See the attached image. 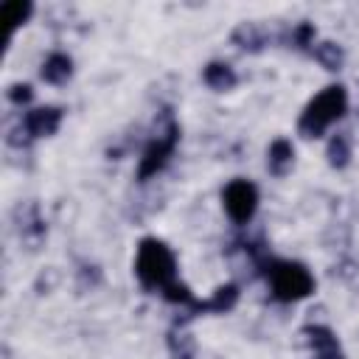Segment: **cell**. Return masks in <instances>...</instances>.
<instances>
[{
  "label": "cell",
  "instance_id": "9a60e30c",
  "mask_svg": "<svg viewBox=\"0 0 359 359\" xmlns=\"http://www.w3.org/2000/svg\"><path fill=\"white\" fill-rule=\"evenodd\" d=\"M309 56H311L320 67H325L328 73H337V70H342V65H345V50H342V45H337V42H331V39L314 42V48H311Z\"/></svg>",
  "mask_w": 359,
  "mask_h": 359
},
{
  "label": "cell",
  "instance_id": "7c38bea8",
  "mask_svg": "<svg viewBox=\"0 0 359 359\" xmlns=\"http://www.w3.org/2000/svg\"><path fill=\"white\" fill-rule=\"evenodd\" d=\"M14 216H17V222H20V224H17L20 238L36 244V241L45 236V222H42V216H39L36 202H25V205H20V208L14 210Z\"/></svg>",
  "mask_w": 359,
  "mask_h": 359
},
{
  "label": "cell",
  "instance_id": "2e32d148",
  "mask_svg": "<svg viewBox=\"0 0 359 359\" xmlns=\"http://www.w3.org/2000/svg\"><path fill=\"white\" fill-rule=\"evenodd\" d=\"M283 42H286V48H292V50H300V53H311V48H314V39H317V28H314V22H309V20H300V22H294L283 36H280Z\"/></svg>",
  "mask_w": 359,
  "mask_h": 359
},
{
  "label": "cell",
  "instance_id": "6da1fadb",
  "mask_svg": "<svg viewBox=\"0 0 359 359\" xmlns=\"http://www.w3.org/2000/svg\"><path fill=\"white\" fill-rule=\"evenodd\" d=\"M135 278L149 292H163L165 286L180 280L177 255L171 252V247L165 241H160L157 236L140 238L137 241V252H135Z\"/></svg>",
  "mask_w": 359,
  "mask_h": 359
},
{
  "label": "cell",
  "instance_id": "3957f363",
  "mask_svg": "<svg viewBox=\"0 0 359 359\" xmlns=\"http://www.w3.org/2000/svg\"><path fill=\"white\" fill-rule=\"evenodd\" d=\"M177 143H180V123H177V118H174L171 109H163L160 112V121L154 123V135L149 137V143L140 151V160H137V182H149L151 177H157L165 168V163L171 160Z\"/></svg>",
  "mask_w": 359,
  "mask_h": 359
},
{
  "label": "cell",
  "instance_id": "e0dca14e",
  "mask_svg": "<svg viewBox=\"0 0 359 359\" xmlns=\"http://www.w3.org/2000/svg\"><path fill=\"white\" fill-rule=\"evenodd\" d=\"M351 135L348 132H334L328 137V146H325V157H328V165L342 171L348 163H351Z\"/></svg>",
  "mask_w": 359,
  "mask_h": 359
},
{
  "label": "cell",
  "instance_id": "d6986e66",
  "mask_svg": "<svg viewBox=\"0 0 359 359\" xmlns=\"http://www.w3.org/2000/svg\"><path fill=\"white\" fill-rule=\"evenodd\" d=\"M6 98L14 104V107H25V104H31V98H34V87L31 84H11L8 90H6Z\"/></svg>",
  "mask_w": 359,
  "mask_h": 359
},
{
  "label": "cell",
  "instance_id": "5b68a950",
  "mask_svg": "<svg viewBox=\"0 0 359 359\" xmlns=\"http://www.w3.org/2000/svg\"><path fill=\"white\" fill-rule=\"evenodd\" d=\"M222 205H224V213L230 216L233 224H238V227L250 224L255 210H258V188H255V182H250L244 177L230 180L222 188Z\"/></svg>",
  "mask_w": 359,
  "mask_h": 359
},
{
  "label": "cell",
  "instance_id": "8992f818",
  "mask_svg": "<svg viewBox=\"0 0 359 359\" xmlns=\"http://www.w3.org/2000/svg\"><path fill=\"white\" fill-rule=\"evenodd\" d=\"M238 294H241V292H238V286H236V283L216 286L210 297H205V300H194L188 309H182V311H185V317H182V320H177V323H180V325H185L188 320H194V317H199V314H227V311H233V309H236Z\"/></svg>",
  "mask_w": 359,
  "mask_h": 359
},
{
  "label": "cell",
  "instance_id": "30bf717a",
  "mask_svg": "<svg viewBox=\"0 0 359 359\" xmlns=\"http://www.w3.org/2000/svg\"><path fill=\"white\" fill-rule=\"evenodd\" d=\"M70 76H73V59H70V53L53 50V53L45 56V62H42V67H39V79H42L45 84L62 87V84L70 81Z\"/></svg>",
  "mask_w": 359,
  "mask_h": 359
},
{
  "label": "cell",
  "instance_id": "52a82bcc",
  "mask_svg": "<svg viewBox=\"0 0 359 359\" xmlns=\"http://www.w3.org/2000/svg\"><path fill=\"white\" fill-rule=\"evenodd\" d=\"M62 118H65V109L48 104V107H34V109H28V112L22 115L20 126H22V132L28 135V140L34 143V140H39V137L56 135L59 126H62Z\"/></svg>",
  "mask_w": 359,
  "mask_h": 359
},
{
  "label": "cell",
  "instance_id": "ba28073f",
  "mask_svg": "<svg viewBox=\"0 0 359 359\" xmlns=\"http://www.w3.org/2000/svg\"><path fill=\"white\" fill-rule=\"evenodd\" d=\"M300 334L311 348V359H345L342 345L328 325H306Z\"/></svg>",
  "mask_w": 359,
  "mask_h": 359
},
{
  "label": "cell",
  "instance_id": "7a4b0ae2",
  "mask_svg": "<svg viewBox=\"0 0 359 359\" xmlns=\"http://www.w3.org/2000/svg\"><path fill=\"white\" fill-rule=\"evenodd\" d=\"M345 112H348V90H345V84H328L303 107V112L297 118V135L303 140H317Z\"/></svg>",
  "mask_w": 359,
  "mask_h": 359
},
{
  "label": "cell",
  "instance_id": "9c48e42d",
  "mask_svg": "<svg viewBox=\"0 0 359 359\" xmlns=\"http://www.w3.org/2000/svg\"><path fill=\"white\" fill-rule=\"evenodd\" d=\"M269 39L272 36L266 34V28L261 22H238L230 34V42L244 53H261L269 45Z\"/></svg>",
  "mask_w": 359,
  "mask_h": 359
},
{
  "label": "cell",
  "instance_id": "4fadbf2b",
  "mask_svg": "<svg viewBox=\"0 0 359 359\" xmlns=\"http://www.w3.org/2000/svg\"><path fill=\"white\" fill-rule=\"evenodd\" d=\"M202 81L213 90V93H230L236 84H238V76L236 70L227 65V62H208L202 67Z\"/></svg>",
  "mask_w": 359,
  "mask_h": 359
},
{
  "label": "cell",
  "instance_id": "277c9868",
  "mask_svg": "<svg viewBox=\"0 0 359 359\" xmlns=\"http://www.w3.org/2000/svg\"><path fill=\"white\" fill-rule=\"evenodd\" d=\"M261 275L266 278L272 297L280 303H297L314 292V275L300 261H286L272 255Z\"/></svg>",
  "mask_w": 359,
  "mask_h": 359
},
{
  "label": "cell",
  "instance_id": "8fae6325",
  "mask_svg": "<svg viewBox=\"0 0 359 359\" xmlns=\"http://www.w3.org/2000/svg\"><path fill=\"white\" fill-rule=\"evenodd\" d=\"M294 165V146L286 137H275L266 149V171L272 177H286Z\"/></svg>",
  "mask_w": 359,
  "mask_h": 359
},
{
  "label": "cell",
  "instance_id": "5bb4252c",
  "mask_svg": "<svg viewBox=\"0 0 359 359\" xmlns=\"http://www.w3.org/2000/svg\"><path fill=\"white\" fill-rule=\"evenodd\" d=\"M165 345H168V353L174 359H196V337L185 325H180V323H174L168 328Z\"/></svg>",
  "mask_w": 359,
  "mask_h": 359
},
{
  "label": "cell",
  "instance_id": "ac0fdd59",
  "mask_svg": "<svg viewBox=\"0 0 359 359\" xmlns=\"http://www.w3.org/2000/svg\"><path fill=\"white\" fill-rule=\"evenodd\" d=\"M0 14H3L6 22H11V31H14V28H20V25L28 22V17L34 14V3H28V0L3 3V6H0Z\"/></svg>",
  "mask_w": 359,
  "mask_h": 359
},
{
  "label": "cell",
  "instance_id": "ffe728a7",
  "mask_svg": "<svg viewBox=\"0 0 359 359\" xmlns=\"http://www.w3.org/2000/svg\"><path fill=\"white\" fill-rule=\"evenodd\" d=\"M87 280H90L93 289L101 283V269L95 264H81L79 266V289H87Z\"/></svg>",
  "mask_w": 359,
  "mask_h": 359
}]
</instances>
